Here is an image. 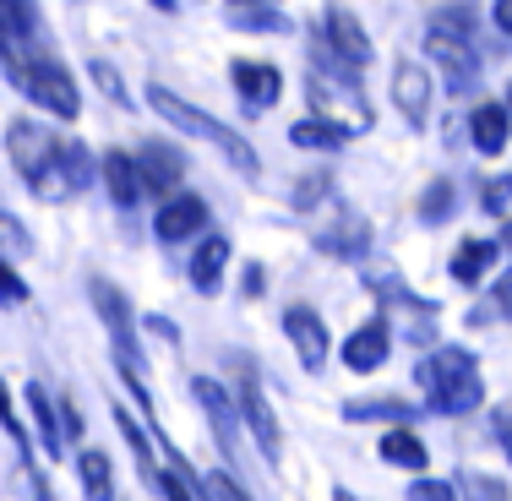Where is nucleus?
I'll list each match as a JSON object with an SVG mask.
<instances>
[{"mask_svg":"<svg viewBox=\"0 0 512 501\" xmlns=\"http://www.w3.org/2000/svg\"><path fill=\"white\" fill-rule=\"evenodd\" d=\"M6 158H11V169L28 180V191L39 202H66V197H77V191H88L93 169H99L82 142H60L50 126H39V120H11L6 126Z\"/></svg>","mask_w":512,"mask_h":501,"instance_id":"f257e3e1","label":"nucleus"},{"mask_svg":"<svg viewBox=\"0 0 512 501\" xmlns=\"http://www.w3.org/2000/svg\"><path fill=\"white\" fill-rule=\"evenodd\" d=\"M0 66H6L11 88H17L22 99H28V104H39V115L77 120V109H82L77 82H71V71L60 66L55 55H44V50H39V39H33V44L0 39Z\"/></svg>","mask_w":512,"mask_h":501,"instance_id":"f03ea898","label":"nucleus"},{"mask_svg":"<svg viewBox=\"0 0 512 501\" xmlns=\"http://www.w3.org/2000/svg\"><path fill=\"white\" fill-rule=\"evenodd\" d=\"M414 382H420L425 409H431V414H474L485 403L480 360H474L469 349H458V344L425 354V360L414 365Z\"/></svg>","mask_w":512,"mask_h":501,"instance_id":"7ed1b4c3","label":"nucleus"},{"mask_svg":"<svg viewBox=\"0 0 512 501\" xmlns=\"http://www.w3.org/2000/svg\"><path fill=\"white\" fill-rule=\"evenodd\" d=\"M311 104L322 120H333V126H344L349 137H360V131H371V104H365L360 93V71H349L338 55H327L322 44L311 50Z\"/></svg>","mask_w":512,"mask_h":501,"instance_id":"20e7f679","label":"nucleus"},{"mask_svg":"<svg viewBox=\"0 0 512 501\" xmlns=\"http://www.w3.org/2000/svg\"><path fill=\"white\" fill-rule=\"evenodd\" d=\"M148 104H153L175 131H186V137H197V142H207V148H218V153L229 158V164L240 169V175H256V169H262V164H256V148H251L246 137H240V131H229L224 120L202 115L197 104H186L180 93H169L164 82H153V88H148Z\"/></svg>","mask_w":512,"mask_h":501,"instance_id":"39448f33","label":"nucleus"},{"mask_svg":"<svg viewBox=\"0 0 512 501\" xmlns=\"http://www.w3.org/2000/svg\"><path fill=\"white\" fill-rule=\"evenodd\" d=\"M316 44H322L327 55H338L349 71L371 66V39H365V28L355 22V11H344V6H327L322 11V33H316Z\"/></svg>","mask_w":512,"mask_h":501,"instance_id":"423d86ee","label":"nucleus"},{"mask_svg":"<svg viewBox=\"0 0 512 501\" xmlns=\"http://www.w3.org/2000/svg\"><path fill=\"white\" fill-rule=\"evenodd\" d=\"M229 82H235V93L246 109H273L284 99V71H278L273 60H235V66H229Z\"/></svg>","mask_w":512,"mask_h":501,"instance_id":"0eeeda50","label":"nucleus"},{"mask_svg":"<svg viewBox=\"0 0 512 501\" xmlns=\"http://www.w3.org/2000/svg\"><path fill=\"white\" fill-rule=\"evenodd\" d=\"M284 333H289V344H295L300 365H306V371H322L327 354H333V338H327L322 316H316L311 305H289V311H284Z\"/></svg>","mask_w":512,"mask_h":501,"instance_id":"6e6552de","label":"nucleus"},{"mask_svg":"<svg viewBox=\"0 0 512 501\" xmlns=\"http://www.w3.org/2000/svg\"><path fill=\"white\" fill-rule=\"evenodd\" d=\"M191 393H197V403L207 409V420H213V436H218V447L235 458L240 452V409L229 403V393L213 382V376H191Z\"/></svg>","mask_w":512,"mask_h":501,"instance_id":"1a4fd4ad","label":"nucleus"},{"mask_svg":"<svg viewBox=\"0 0 512 501\" xmlns=\"http://www.w3.org/2000/svg\"><path fill=\"white\" fill-rule=\"evenodd\" d=\"M425 55H431L436 71H447V77H453V88H469V82H480V50H474V39L425 33Z\"/></svg>","mask_w":512,"mask_h":501,"instance_id":"9d476101","label":"nucleus"},{"mask_svg":"<svg viewBox=\"0 0 512 501\" xmlns=\"http://www.w3.org/2000/svg\"><path fill=\"white\" fill-rule=\"evenodd\" d=\"M137 175H142V191L148 197H164L186 180V158H180V148H164V142H148V148L137 153Z\"/></svg>","mask_w":512,"mask_h":501,"instance_id":"9b49d317","label":"nucleus"},{"mask_svg":"<svg viewBox=\"0 0 512 501\" xmlns=\"http://www.w3.org/2000/svg\"><path fill=\"white\" fill-rule=\"evenodd\" d=\"M202 229H207V202L202 197H169L153 213V235L164 240V246H180V240L202 235Z\"/></svg>","mask_w":512,"mask_h":501,"instance_id":"f8f14e48","label":"nucleus"},{"mask_svg":"<svg viewBox=\"0 0 512 501\" xmlns=\"http://www.w3.org/2000/svg\"><path fill=\"white\" fill-rule=\"evenodd\" d=\"M240 420L251 425V436H256V447H262V458L273 463L284 442H278V420H273V409H267L262 382H256V376H246V382H240Z\"/></svg>","mask_w":512,"mask_h":501,"instance_id":"ddd939ff","label":"nucleus"},{"mask_svg":"<svg viewBox=\"0 0 512 501\" xmlns=\"http://www.w3.org/2000/svg\"><path fill=\"white\" fill-rule=\"evenodd\" d=\"M93 305H99V316H104V327H109V338H115V349H126V354H142L137 349V333H131V327H137V316H131V305L120 300V289L109 284V278H93Z\"/></svg>","mask_w":512,"mask_h":501,"instance_id":"4468645a","label":"nucleus"},{"mask_svg":"<svg viewBox=\"0 0 512 501\" xmlns=\"http://www.w3.org/2000/svg\"><path fill=\"white\" fill-rule=\"evenodd\" d=\"M431 71L425 66H414V60H404V66L393 71V104L404 109V115L414 120V126H425L431 120Z\"/></svg>","mask_w":512,"mask_h":501,"instance_id":"2eb2a0df","label":"nucleus"},{"mask_svg":"<svg viewBox=\"0 0 512 501\" xmlns=\"http://www.w3.org/2000/svg\"><path fill=\"white\" fill-rule=\"evenodd\" d=\"M387 354H393V333H387V322H365L355 333L344 338V365L349 371H376V365H387Z\"/></svg>","mask_w":512,"mask_h":501,"instance_id":"dca6fc26","label":"nucleus"},{"mask_svg":"<svg viewBox=\"0 0 512 501\" xmlns=\"http://www.w3.org/2000/svg\"><path fill=\"white\" fill-rule=\"evenodd\" d=\"M99 169H104V186H109V197H115V207H137L148 191H142V175H137V158H131L126 148H109L99 158Z\"/></svg>","mask_w":512,"mask_h":501,"instance_id":"f3484780","label":"nucleus"},{"mask_svg":"<svg viewBox=\"0 0 512 501\" xmlns=\"http://www.w3.org/2000/svg\"><path fill=\"white\" fill-rule=\"evenodd\" d=\"M316 246L327 256H344V262H365V251H371V229H365L360 213H338V224H327L322 235H316Z\"/></svg>","mask_w":512,"mask_h":501,"instance_id":"a211bd4d","label":"nucleus"},{"mask_svg":"<svg viewBox=\"0 0 512 501\" xmlns=\"http://www.w3.org/2000/svg\"><path fill=\"white\" fill-rule=\"evenodd\" d=\"M469 137H474V148H480L485 158H496L507 148V137H512V115H507V104H474V115H469Z\"/></svg>","mask_w":512,"mask_h":501,"instance_id":"6ab92c4d","label":"nucleus"},{"mask_svg":"<svg viewBox=\"0 0 512 501\" xmlns=\"http://www.w3.org/2000/svg\"><path fill=\"white\" fill-rule=\"evenodd\" d=\"M229 240L224 235H213V240H202L197 246V256H191V289L197 295H213L218 284H224V267H229Z\"/></svg>","mask_w":512,"mask_h":501,"instance_id":"aec40b11","label":"nucleus"},{"mask_svg":"<svg viewBox=\"0 0 512 501\" xmlns=\"http://www.w3.org/2000/svg\"><path fill=\"white\" fill-rule=\"evenodd\" d=\"M77 480H82V496L88 501H115V463H109V452L82 447L77 452Z\"/></svg>","mask_w":512,"mask_h":501,"instance_id":"412c9836","label":"nucleus"},{"mask_svg":"<svg viewBox=\"0 0 512 501\" xmlns=\"http://www.w3.org/2000/svg\"><path fill=\"white\" fill-rule=\"evenodd\" d=\"M496 256H502L496 240H463V246L453 251V262H447V273H453L458 284H480V278L496 267Z\"/></svg>","mask_w":512,"mask_h":501,"instance_id":"4be33fe9","label":"nucleus"},{"mask_svg":"<svg viewBox=\"0 0 512 501\" xmlns=\"http://www.w3.org/2000/svg\"><path fill=\"white\" fill-rule=\"evenodd\" d=\"M289 142H295V148H306V153H338L349 142V131L333 126V120H322V115H306V120H295V126H289Z\"/></svg>","mask_w":512,"mask_h":501,"instance_id":"5701e85b","label":"nucleus"},{"mask_svg":"<svg viewBox=\"0 0 512 501\" xmlns=\"http://www.w3.org/2000/svg\"><path fill=\"white\" fill-rule=\"evenodd\" d=\"M376 452H382V463H398V469H409V474H420L425 463H431V452H425V442L409 431V425H393Z\"/></svg>","mask_w":512,"mask_h":501,"instance_id":"b1692460","label":"nucleus"},{"mask_svg":"<svg viewBox=\"0 0 512 501\" xmlns=\"http://www.w3.org/2000/svg\"><path fill=\"white\" fill-rule=\"evenodd\" d=\"M28 409H33V425H39V447L50 452V458H60V447H66V436H60V409L50 403V393H44L39 382H28Z\"/></svg>","mask_w":512,"mask_h":501,"instance_id":"393cba45","label":"nucleus"},{"mask_svg":"<svg viewBox=\"0 0 512 501\" xmlns=\"http://www.w3.org/2000/svg\"><path fill=\"white\" fill-rule=\"evenodd\" d=\"M0 39H17V44L39 39V11H33V0H0Z\"/></svg>","mask_w":512,"mask_h":501,"instance_id":"a878e982","label":"nucleus"},{"mask_svg":"<svg viewBox=\"0 0 512 501\" xmlns=\"http://www.w3.org/2000/svg\"><path fill=\"white\" fill-rule=\"evenodd\" d=\"M414 403H404V398H355V403H344V420H414Z\"/></svg>","mask_w":512,"mask_h":501,"instance_id":"bb28decb","label":"nucleus"},{"mask_svg":"<svg viewBox=\"0 0 512 501\" xmlns=\"http://www.w3.org/2000/svg\"><path fill=\"white\" fill-rule=\"evenodd\" d=\"M458 213V186L453 180H431L420 197V224H447Z\"/></svg>","mask_w":512,"mask_h":501,"instance_id":"cd10ccee","label":"nucleus"},{"mask_svg":"<svg viewBox=\"0 0 512 501\" xmlns=\"http://www.w3.org/2000/svg\"><path fill=\"white\" fill-rule=\"evenodd\" d=\"M425 33H447V39H474V6L469 0H453V6L431 11V28Z\"/></svg>","mask_w":512,"mask_h":501,"instance_id":"c85d7f7f","label":"nucleus"},{"mask_svg":"<svg viewBox=\"0 0 512 501\" xmlns=\"http://www.w3.org/2000/svg\"><path fill=\"white\" fill-rule=\"evenodd\" d=\"M39 246H33L28 224H22L17 213H0V262H22V256H33Z\"/></svg>","mask_w":512,"mask_h":501,"instance_id":"c756f323","label":"nucleus"},{"mask_svg":"<svg viewBox=\"0 0 512 501\" xmlns=\"http://www.w3.org/2000/svg\"><path fill=\"white\" fill-rule=\"evenodd\" d=\"M229 28H240V33H289V22L278 17L273 6H246V11L229 17Z\"/></svg>","mask_w":512,"mask_h":501,"instance_id":"7c9ffc66","label":"nucleus"},{"mask_svg":"<svg viewBox=\"0 0 512 501\" xmlns=\"http://www.w3.org/2000/svg\"><path fill=\"white\" fill-rule=\"evenodd\" d=\"M458 496L463 501H512V491L491 474H458Z\"/></svg>","mask_w":512,"mask_h":501,"instance_id":"2f4dec72","label":"nucleus"},{"mask_svg":"<svg viewBox=\"0 0 512 501\" xmlns=\"http://www.w3.org/2000/svg\"><path fill=\"white\" fill-rule=\"evenodd\" d=\"M197 491H202V501H251L246 491H240V480L229 469H213L207 480H197Z\"/></svg>","mask_w":512,"mask_h":501,"instance_id":"473e14b6","label":"nucleus"},{"mask_svg":"<svg viewBox=\"0 0 512 501\" xmlns=\"http://www.w3.org/2000/svg\"><path fill=\"white\" fill-rule=\"evenodd\" d=\"M480 207H485V213H496V218H507L512 213V175L485 180V186H480Z\"/></svg>","mask_w":512,"mask_h":501,"instance_id":"72a5a7b5","label":"nucleus"},{"mask_svg":"<svg viewBox=\"0 0 512 501\" xmlns=\"http://www.w3.org/2000/svg\"><path fill=\"white\" fill-rule=\"evenodd\" d=\"M0 425H6V436L17 442V452H22V458H28V431H22L17 409H11V393H6V382H0Z\"/></svg>","mask_w":512,"mask_h":501,"instance_id":"f704fd0d","label":"nucleus"},{"mask_svg":"<svg viewBox=\"0 0 512 501\" xmlns=\"http://www.w3.org/2000/svg\"><path fill=\"white\" fill-rule=\"evenodd\" d=\"M0 305H28V284L17 278L11 262H0Z\"/></svg>","mask_w":512,"mask_h":501,"instance_id":"c9c22d12","label":"nucleus"},{"mask_svg":"<svg viewBox=\"0 0 512 501\" xmlns=\"http://www.w3.org/2000/svg\"><path fill=\"white\" fill-rule=\"evenodd\" d=\"M409 501H458V485H447V480H414L409 485Z\"/></svg>","mask_w":512,"mask_h":501,"instance_id":"e433bc0d","label":"nucleus"},{"mask_svg":"<svg viewBox=\"0 0 512 501\" xmlns=\"http://www.w3.org/2000/svg\"><path fill=\"white\" fill-rule=\"evenodd\" d=\"M93 82L109 93V99H120L126 104V88H120V77H115V66H104V60H93Z\"/></svg>","mask_w":512,"mask_h":501,"instance_id":"4c0bfd02","label":"nucleus"},{"mask_svg":"<svg viewBox=\"0 0 512 501\" xmlns=\"http://www.w3.org/2000/svg\"><path fill=\"white\" fill-rule=\"evenodd\" d=\"M316 197H327V175H311L295 186V207H316Z\"/></svg>","mask_w":512,"mask_h":501,"instance_id":"58836bf2","label":"nucleus"},{"mask_svg":"<svg viewBox=\"0 0 512 501\" xmlns=\"http://www.w3.org/2000/svg\"><path fill=\"white\" fill-rule=\"evenodd\" d=\"M60 436H82V414H77V403H60Z\"/></svg>","mask_w":512,"mask_h":501,"instance_id":"ea45409f","label":"nucleus"},{"mask_svg":"<svg viewBox=\"0 0 512 501\" xmlns=\"http://www.w3.org/2000/svg\"><path fill=\"white\" fill-rule=\"evenodd\" d=\"M496 442H502L507 463H512V409H502V414H496Z\"/></svg>","mask_w":512,"mask_h":501,"instance_id":"a19ab883","label":"nucleus"},{"mask_svg":"<svg viewBox=\"0 0 512 501\" xmlns=\"http://www.w3.org/2000/svg\"><path fill=\"white\" fill-rule=\"evenodd\" d=\"M148 327L158 338H164V344H180V333H175V322H164V316H148Z\"/></svg>","mask_w":512,"mask_h":501,"instance_id":"79ce46f5","label":"nucleus"},{"mask_svg":"<svg viewBox=\"0 0 512 501\" xmlns=\"http://www.w3.org/2000/svg\"><path fill=\"white\" fill-rule=\"evenodd\" d=\"M496 311H502V316H512V273L502 278V284H496Z\"/></svg>","mask_w":512,"mask_h":501,"instance_id":"37998d69","label":"nucleus"},{"mask_svg":"<svg viewBox=\"0 0 512 501\" xmlns=\"http://www.w3.org/2000/svg\"><path fill=\"white\" fill-rule=\"evenodd\" d=\"M491 17H496V28H502L507 39H512V0H496V11H491Z\"/></svg>","mask_w":512,"mask_h":501,"instance_id":"c03bdc74","label":"nucleus"},{"mask_svg":"<svg viewBox=\"0 0 512 501\" xmlns=\"http://www.w3.org/2000/svg\"><path fill=\"white\" fill-rule=\"evenodd\" d=\"M262 284H267V273H262V267L251 262V267H246V295L256 300V295H262Z\"/></svg>","mask_w":512,"mask_h":501,"instance_id":"a18cd8bd","label":"nucleus"},{"mask_svg":"<svg viewBox=\"0 0 512 501\" xmlns=\"http://www.w3.org/2000/svg\"><path fill=\"white\" fill-rule=\"evenodd\" d=\"M246 6H273V0H235V11H246Z\"/></svg>","mask_w":512,"mask_h":501,"instance_id":"49530a36","label":"nucleus"},{"mask_svg":"<svg viewBox=\"0 0 512 501\" xmlns=\"http://www.w3.org/2000/svg\"><path fill=\"white\" fill-rule=\"evenodd\" d=\"M496 246H502V251H512V224H507V235H502V240H496Z\"/></svg>","mask_w":512,"mask_h":501,"instance_id":"de8ad7c7","label":"nucleus"},{"mask_svg":"<svg viewBox=\"0 0 512 501\" xmlns=\"http://www.w3.org/2000/svg\"><path fill=\"white\" fill-rule=\"evenodd\" d=\"M333 501H355V496H349V491H344V485H338V491H333Z\"/></svg>","mask_w":512,"mask_h":501,"instance_id":"09e8293b","label":"nucleus"},{"mask_svg":"<svg viewBox=\"0 0 512 501\" xmlns=\"http://www.w3.org/2000/svg\"><path fill=\"white\" fill-rule=\"evenodd\" d=\"M153 6H164V11H175V0H153Z\"/></svg>","mask_w":512,"mask_h":501,"instance_id":"8fccbe9b","label":"nucleus"},{"mask_svg":"<svg viewBox=\"0 0 512 501\" xmlns=\"http://www.w3.org/2000/svg\"><path fill=\"white\" fill-rule=\"evenodd\" d=\"M507 115H512V88H507Z\"/></svg>","mask_w":512,"mask_h":501,"instance_id":"3c124183","label":"nucleus"}]
</instances>
